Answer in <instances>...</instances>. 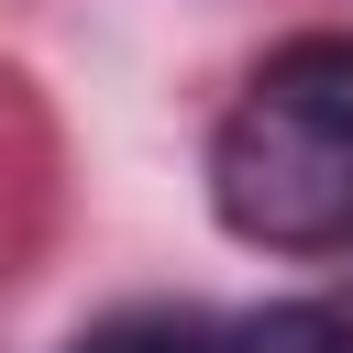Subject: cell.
Instances as JSON below:
<instances>
[{"mask_svg":"<svg viewBox=\"0 0 353 353\" xmlns=\"http://www.w3.org/2000/svg\"><path fill=\"white\" fill-rule=\"evenodd\" d=\"M210 210L254 254H353V33H287L210 132Z\"/></svg>","mask_w":353,"mask_h":353,"instance_id":"obj_1","label":"cell"},{"mask_svg":"<svg viewBox=\"0 0 353 353\" xmlns=\"http://www.w3.org/2000/svg\"><path fill=\"white\" fill-rule=\"evenodd\" d=\"M66 353H221V320H210V309H188V298H143V309L88 320Z\"/></svg>","mask_w":353,"mask_h":353,"instance_id":"obj_2","label":"cell"},{"mask_svg":"<svg viewBox=\"0 0 353 353\" xmlns=\"http://www.w3.org/2000/svg\"><path fill=\"white\" fill-rule=\"evenodd\" d=\"M221 353H353V320L331 298H265V309L221 320Z\"/></svg>","mask_w":353,"mask_h":353,"instance_id":"obj_3","label":"cell"}]
</instances>
